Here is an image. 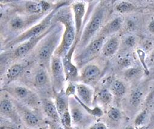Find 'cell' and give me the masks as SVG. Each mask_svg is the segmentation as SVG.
<instances>
[{
  "instance_id": "1",
  "label": "cell",
  "mask_w": 154,
  "mask_h": 129,
  "mask_svg": "<svg viewBox=\"0 0 154 129\" xmlns=\"http://www.w3.org/2000/svg\"><path fill=\"white\" fill-rule=\"evenodd\" d=\"M62 29L60 25H55L53 29L41 41L37 49L36 58L38 62L48 71H50L52 57L61 42Z\"/></svg>"
},
{
  "instance_id": "2",
  "label": "cell",
  "mask_w": 154,
  "mask_h": 129,
  "mask_svg": "<svg viewBox=\"0 0 154 129\" xmlns=\"http://www.w3.org/2000/svg\"><path fill=\"white\" fill-rule=\"evenodd\" d=\"M56 21L62 23L65 27L61 42L56 50L54 56L62 58L68 53L75 43L76 36L75 28L72 14L68 9L63 10L61 13L59 14L56 18Z\"/></svg>"
},
{
  "instance_id": "3",
  "label": "cell",
  "mask_w": 154,
  "mask_h": 129,
  "mask_svg": "<svg viewBox=\"0 0 154 129\" xmlns=\"http://www.w3.org/2000/svg\"><path fill=\"white\" fill-rule=\"evenodd\" d=\"M106 8L103 5L99 4L93 12L90 21L84 27L79 42L76 46L75 51L81 52L91 42L90 41L99 31L103 24L106 17Z\"/></svg>"
},
{
  "instance_id": "4",
  "label": "cell",
  "mask_w": 154,
  "mask_h": 129,
  "mask_svg": "<svg viewBox=\"0 0 154 129\" xmlns=\"http://www.w3.org/2000/svg\"><path fill=\"white\" fill-rule=\"evenodd\" d=\"M65 3L66 2L58 3L57 5L54 7V9L51 10L50 12L40 23L33 26L25 32L21 33L13 40L11 41L5 46V47L7 49L12 48L18 44H21L32 38L36 37L43 34L51 27V21L54 18V15L58 12L59 9L62 6L66 5Z\"/></svg>"
},
{
  "instance_id": "5",
  "label": "cell",
  "mask_w": 154,
  "mask_h": 129,
  "mask_svg": "<svg viewBox=\"0 0 154 129\" xmlns=\"http://www.w3.org/2000/svg\"><path fill=\"white\" fill-rule=\"evenodd\" d=\"M69 110L72 122L78 127H87L91 124L93 116L91 115L74 96L69 97Z\"/></svg>"
},
{
  "instance_id": "6",
  "label": "cell",
  "mask_w": 154,
  "mask_h": 129,
  "mask_svg": "<svg viewBox=\"0 0 154 129\" xmlns=\"http://www.w3.org/2000/svg\"><path fill=\"white\" fill-rule=\"evenodd\" d=\"M7 86L5 90L16 99L30 107H36L38 104V96L30 89L24 86Z\"/></svg>"
},
{
  "instance_id": "7",
  "label": "cell",
  "mask_w": 154,
  "mask_h": 129,
  "mask_svg": "<svg viewBox=\"0 0 154 129\" xmlns=\"http://www.w3.org/2000/svg\"><path fill=\"white\" fill-rule=\"evenodd\" d=\"M50 71L51 75V85L55 93H57L63 90L65 82L66 81L65 74L63 69L62 58L53 56Z\"/></svg>"
},
{
  "instance_id": "8",
  "label": "cell",
  "mask_w": 154,
  "mask_h": 129,
  "mask_svg": "<svg viewBox=\"0 0 154 129\" xmlns=\"http://www.w3.org/2000/svg\"><path fill=\"white\" fill-rule=\"evenodd\" d=\"M105 36H99L97 39L91 42L86 47L78 52L75 57V63L79 66H81L96 56L102 50L105 44Z\"/></svg>"
},
{
  "instance_id": "9",
  "label": "cell",
  "mask_w": 154,
  "mask_h": 129,
  "mask_svg": "<svg viewBox=\"0 0 154 129\" xmlns=\"http://www.w3.org/2000/svg\"><path fill=\"white\" fill-rule=\"evenodd\" d=\"M77 44L74 43L68 53L62 58L66 81L69 83H74L79 80V74L78 68L72 62V56L75 50Z\"/></svg>"
},
{
  "instance_id": "10",
  "label": "cell",
  "mask_w": 154,
  "mask_h": 129,
  "mask_svg": "<svg viewBox=\"0 0 154 129\" xmlns=\"http://www.w3.org/2000/svg\"><path fill=\"white\" fill-rule=\"evenodd\" d=\"M55 25L51 26L43 34L32 38L23 43L20 44V46L15 50L14 52V56L17 58H23L24 56H26L30 52H31L36 45L41 41L54 27Z\"/></svg>"
},
{
  "instance_id": "11",
  "label": "cell",
  "mask_w": 154,
  "mask_h": 129,
  "mask_svg": "<svg viewBox=\"0 0 154 129\" xmlns=\"http://www.w3.org/2000/svg\"><path fill=\"white\" fill-rule=\"evenodd\" d=\"M100 74L101 70L98 66L93 64H88L82 68L79 80L81 83L90 86L99 79Z\"/></svg>"
},
{
  "instance_id": "12",
  "label": "cell",
  "mask_w": 154,
  "mask_h": 129,
  "mask_svg": "<svg viewBox=\"0 0 154 129\" xmlns=\"http://www.w3.org/2000/svg\"><path fill=\"white\" fill-rule=\"evenodd\" d=\"M94 93V90L90 86L79 83L76 84V92L74 96L84 104L91 107L93 105Z\"/></svg>"
},
{
  "instance_id": "13",
  "label": "cell",
  "mask_w": 154,
  "mask_h": 129,
  "mask_svg": "<svg viewBox=\"0 0 154 129\" xmlns=\"http://www.w3.org/2000/svg\"><path fill=\"white\" fill-rule=\"evenodd\" d=\"M74 12V21L75 28V41L78 45L81 38V32L82 30L84 17L85 13V4L84 3H76L72 6Z\"/></svg>"
},
{
  "instance_id": "14",
  "label": "cell",
  "mask_w": 154,
  "mask_h": 129,
  "mask_svg": "<svg viewBox=\"0 0 154 129\" xmlns=\"http://www.w3.org/2000/svg\"><path fill=\"white\" fill-rule=\"evenodd\" d=\"M0 111L2 116L9 118L15 122L19 123L21 121V117L17 108L15 107L12 101L7 98H2Z\"/></svg>"
},
{
  "instance_id": "15",
  "label": "cell",
  "mask_w": 154,
  "mask_h": 129,
  "mask_svg": "<svg viewBox=\"0 0 154 129\" xmlns=\"http://www.w3.org/2000/svg\"><path fill=\"white\" fill-rule=\"evenodd\" d=\"M17 108L21 118L27 126L32 129H36L40 125L39 118L32 111L22 106H18Z\"/></svg>"
},
{
  "instance_id": "16",
  "label": "cell",
  "mask_w": 154,
  "mask_h": 129,
  "mask_svg": "<svg viewBox=\"0 0 154 129\" xmlns=\"http://www.w3.org/2000/svg\"><path fill=\"white\" fill-rule=\"evenodd\" d=\"M43 110L51 121L61 123L60 116L57 110L55 102L51 99L45 98L42 101Z\"/></svg>"
},
{
  "instance_id": "17",
  "label": "cell",
  "mask_w": 154,
  "mask_h": 129,
  "mask_svg": "<svg viewBox=\"0 0 154 129\" xmlns=\"http://www.w3.org/2000/svg\"><path fill=\"white\" fill-rule=\"evenodd\" d=\"M50 83L48 70L42 67L39 69L35 73L33 78V83L38 89H43L48 86Z\"/></svg>"
},
{
  "instance_id": "18",
  "label": "cell",
  "mask_w": 154,
  "mask_h": 129,
  "mask_svg": "<svg viewBox=\"0 0 154 129\" xmlns=\"http://www.w3.org/2000/svg\"><path fill=\"white\" fill-rule=\"evenodd\" d=\"M54 102L60 116L65 112L69 110V97L66 95L63 90L55 93Z\"/></svg>"
},
{
  "instance_id": "19",
  "label": "cell",
  "mask_w": 154,
  "mask_h": 129,
  "mask_svg": "<svg viewBox=\"0 0 154 129\" xmlns=\"http://www.w3.org/2000/svg\"><path fill=\"white\" fill-rule=\"evenodd\" d=\"M24 69V66L21 64H15L8 68L5 75L7 86L9 85L18 78L23 72Z\"/></svg>"
},
{
  "instance_id": "20",
  "label": "cell",
  "mask_w": 154,
  "mask_h": 129,
  "mask_svg": "<svg viewBox=\"0 0 154 129\" xmlns=\"http://www.w3.org/2000/svg\"><path fill=\"white\" fill-rule=\"evenodd\" d=\"M123 18L117 17L108 24H107L100 32L99 36H105L117 32L121 28L123 24Z\"/></svg>"
},
{
  "instance_id": "21",
  "label": "cell",
  "mask_w": 154,
  "mask_h": 129,
  "mask_svg": "<svg viewBox=\"0 0 154 129\" xmlns=\"http://www.w3.org/2000/svg\"><path fill=\"white\" fill-rule=\"evenodd\" d=\"M119 46V41L117 37H112L107 41L102 50V54L106 57L113 55L117 50Z\"/></svg>"
},
{
  "instance_id": "22",
  "label": "cell",
  "mask_w": 154,
  "mask_h": 129,
  "mask_svg": "<svg viewBox=\"0 0 154 129\" xmlns=\"http://www.w3.org/2000/svg\"><path fill=\"white\" fill-rule=\"evenodd\" d=\"M110 92L115 96H122L126 92V87L122 81L115 80L111 84Z\"/></svg>"
},
{
  "instance_id": "23",
  "label": "cell",
  "mask_w": 154,
  "mask_h": 129,
  "mask_svg": "<svg viewBox=\"0 0 154 129\" xmlns=\"http://www.w3.org/2000/svg\"><path fill=\"white\" fill-rule=\"evenodd\" d=\"M97 100L103 105H108L112 100V94L107 89H102L97 95Z\"/></svg>"
},
{
  "instance_id": "24",
  "label": "cell",
  "mask_w": 154,
  "mask_h": 129,
  "mask_svg": "<svg viewBox=\"0 0 154 129\" xmlns=\"http://www.w3.org/2000/svg\"><path fill=\"white\" fill-rule=\"evenodd\" d=\"M26 24V21L24 18L20 17H15L11 20L9 26L12 30L19 31L25 27Z\"/></svg>"
},
{
  "instance_id": "25",
  "label": "cell",
  "mask_w": 154,
  "mask_h": 129,
  "mask_svg": "<svg viewBox=\"0 0 154 129\" xmlns=\"http://www.w3.org/2000/svg\"><path fill=\"white\" fill-rule=\"evenodd\" d=\"M27 11L32 14H40L44 12L41 1L39 2H29L26 4Z\"/></svg>"
},
{
  "instance_id": "26",
  "label": "cell",
  "mask_w": 154,
  "mask_h": 129,
  "mask_svg": "<svg viewBox=\"0 0 154 129\" xmlns=\"http://www.w3.org/2000/svg\"><path fill=\"white\" fill-rule=\"evenodd\" d=\"M143 93L139 89H136L132 91L130 96V103L134 107H137L141 101Z\"/></svg>"
},
{
  "instance_id": "27",
  "label": "cell",
  "mask_w": 154,
  "mask_h": 129,
  "mask_svg": "<svg viewBox=\"0 0 154 129\" xmlns=\"http://www.w3.org/2000/svg\"><path fill=\"white\" fill-rule=\"evenodd\" d=\"M61 124L65 129H71L72 127V119L71 116L69 112V110L65 112L61 116H60Z\"/></svg>"
},
{
  "instance_id": "28",
  "label": "cell",
  "mask_w": 154,
  "mask_h": 129,
  "mask_svg": "<svg viewBox=\"0 0 154 129\" xmlns=\"http://www.w3.org/2000/svg\"><path fill=\"white\" fill-rule=\"evenodd\" d=\"M108 116L111 121L117 122L121 119L122 114L118 109L116 107H111L108 112Z\"/></svg>"
},
{
  "instance_id": "29",
  "label": "cell",
  "mask_w": 154,
  "mask_h": 129,
  "mask_svg": "<svg viewBox=\"0 0 154 129\" xmlns=\"http://www.w3.org/2000/svg\"><path fill=\"white\" fill-rule=\"evenodd\" d=\"M134 9V6L131 3L128 2H122L119 3L116 7L117 11L121 14H125L131 12Z\"/></svg>"
},
{
  "instance_id": "30",
  "label": "cell",
  "mask_w": 154,
  "mask_h": 129,
  "mask_svg": "<svg viewBox=\"0 0 154 129\" xmlns=\"http://www.w3.org/2000/svg\"><path fill=\"white\" fill-rule=\"evenodd\" d=\"M65 92L68 97L74 96L76 92V84H75L74 83H69Z\"/></svg>"
},
{
  "instance_id": "31",
  "label": "cell",
  "mask_w": 154,
  "mask_h": 129,
  "mask_svg": "<svg viewBox=\"0 0 154 129\" xmlns=\"http://www.w3.org/2000/svg\"><path fill=\"white\" fill-rule=\"evenodd\" d=\"M146 116H147V113H146V111L144 110L143 112H141L135 118V124L137 126H141L142 125L146 120Z\"/></svg>"
},
{
  "instance_id": "32",
  "label": "cell",
  "mask_w": 154,
  "mask_h": 129,
  "mask_svg": "<svg viewBox=\"0 0 154 129\" xmlns=\"http://www.w3.org/2000/svg\"><path fill=\"white\" fill-rule=\"evenodd\" d=\"M137 55H138V58H140V62L142 64L143 66L144 67V69H145V72H148V69L147 68V66H146V62H145V53L144 52L143 50H142L141 49H138L137 50Z\"/></svg>"
},
{
  "instance_id": "33",
  "label": "cell",
  "mask_w": 154,
  "mask_h": 129,
  "mask_svg": "<svg viewBox=\"0 0 154 129\" xmlns=\"http://www.w3.org/2000/svg\"><path fill=\"white\" fill-rule=\"evenodd\" d=\"M138 70L137 69H135V68H131L129 69V70H128L126 73H125V76L126 77H127L129 79H131L133 78L134 77H135L138 73Z\"/></svg>"
},
{
  "instance_id": "34",
  "label": "cell",
  "mask_w": 154,
  "mask_h": 129,
  "mask_svg": "<svg viewBox=\"0 0 154 129\" xmlns=\"http://www.w3.org/2000/svg\"><path fill=\"white\" fill-rule=\"evenodd\" d=\"M50 129H65L63 125H60L61 123L55 122L53 121H48L47 122Z\"/></svg>"
},
{
  "instance_id": "35",
  "label": "cell",
  "mask_w": 154,
  "mask_h": 129,
  "mask_svg": "<svg viewBox=\"0 0 154 129\" xmlns=\"http://www.w3.org/2000/svg\"><path fill=\"white\" fill-rule=\"evenodd\" d=\"M125 44L129 47H133L135 44V38L134 36H129L125 39Z\"/></svg>"
},
{
  "instance_id": "36",
  "label": "cell",
  "mask_w": 154,
  "mask_h": 129,
  "mask_svg": "<svg viewBox=\"0 0 154 129\" xmlns=\"http://www.w3.org/2000/svg\"><path fill=\"white\" fill-rule=\"evenodd\" d=\"M88 129H108V128L103 122H96L90 126Z\"/></svg>"
},
{
  "instance_id": "37",
  "label": "cell",
  "mask_w": 154,
  "mask_h": 129,
  "mask_svg": "<svg viewBox=\"0 0 154 129\" xmlns=\"http://www.w3.org/2000/svg\"><path fill=\"white\" fill-rule=\"evenodd\" d=\"M119 64L122 67H128L130 66L131 61L128 58H122L119 61Z\"/></svg>"
},
{
  "instance_id": "38",
  "label": "cell",
  "mask_w": 154,
  "mask_h": 129,
  "mask_svg": "<svg viewBox=\"0 0 154 129\" xmlns=\"http://www.w3.org/2000/svg\"><path fill=\"white\" fill-rule=\"evenodd\" d=\"M149 30L150 32L154 33V21H152L149 25Z\"/></svg>"
},
{
  "instance_id": "39",
  "label": "cell",
  "mask_w": 154,
  "mask_h": 129,
  "mask_svg": "<svg viewBox=\"0 0 154 129\" xmlns=\"http://www.w3.org/2000/svg\"><path fill=\"white\" fill-rule=\"evenodd\" d=\"M152 58L154 59V50H153V52L152 53Z\"/></svg>"
}]
</instances>
